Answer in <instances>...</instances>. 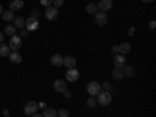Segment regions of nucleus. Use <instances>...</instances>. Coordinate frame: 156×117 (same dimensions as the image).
I'll return each mask as SVG.
<instances>
[{
  "instance_id": "1",
  "label": "nucleus",
  "mask_w": 156,
  "mask_h": 117,
  "mask_svg": "<svg viewBox=\"0 0 156 117\" xmlns=\"http://www.w3.org/2000/svg\"><path fill=\"white\" fill-rule=\"evenodd\" d=\"M111 100H112V97H111L109 90H100V92L97 94V101H98V105H101V106L111 105Z\"/></svg>"
},
{
  "instance_id": "2",
  "label": "nucleus",
  "mask_w": 156,
  "mask_h": 117,
  "mask_svg": "<svg viewBox=\"0 0 156 117\" xmlns=\"http://www.w3.org/2000/svg\"><path fill=\"white\" fill-rule=\"evenodd\" d=\"M86 90L89 92V95L95 97V95L100 92V90H101V84H100L98 81H89L87 86H86Z\"/></svg>"
},
{
  "instance_id": "3",
  "label": "nucleus",
  "mask_w": 156,
  "mask_h": 117,
  "mask_svg": "<svg viewBox=\"0 0 156 117\" xmlns=\"http://www.w3.org/2000/svg\"><path fill=\"white\" fill-rule=\"evenodd\" d=\"M23 27L27 28L28 31H34V30H37V27H39V20H37L36 17H28L27 20H25Z\"/></svg>"
},
{
  "instance_id": "4",
  "label": "nucleus",
  "mask_w": 156,
  "mask_h": 117,
  "mask_svg": "<svg viewBox=\"0 0 156 117\" xmlns=\"http://www.w3.org/2000/svg\"><path fill=\"white\" fill-rule=\"evenodd\" d=\"M9 48L11 50H19L20 48V45H22V37L20 36H16V34H12L11 36V39H9Z\"/></svg>"
},
{
  "instance_id": "5",
  "label": "nucleus",
  "mask_w": 156,
  "mask_h": 117,
  "mask_svg": "<svg viewBox=\"0 0 156 117\" xmlns=\"http://www.w3.org/2000/svg\"><path fill=\"white\" fill-rule=\"evenodd\" d=\"M95 23L98 25V27H105V25L108 23V16H106L105 11L95 12Z\"/></svg>"
},
{
  "instance_id": "6",
  "label": "nucleus",
  "mask_w": 156,
  "mask_h": 117,
  "mask_svg": "<svg viewBox=\"0 0 156 117\" xmlns=\"http://www.w3.org/2000/svg\"><path fill=\"white\" fill-rule=\"evenodd\" d=\"M45 17H47V20H55L56 17H58V8L56 6H47L45 8Z\"/></svg>"
},
{
  "instance_id": "7",
  "label": "nucleus",
  "mask_w": 156,
  "mask_h": 117,
  "mask_svg": "<svg viewBox=\"0 0 156 117\" xmlns=\"http://www.w3.org/2000/svg\"><path fill=\"white\" fill-rule=\"evenodd\" d=\"M80 78V72H78L75 67H69L66 72V80L67 81H76Z\"/></svg>"
},
{
  "instance_id": "8",
  "label": "nucleus",
  "mask_w": 156,
  "mask_h": 117,
  "mask_svg": "<svg viewBox=\"0 0 156 117\" xmlns=\"http://www.w3.org/2000/svg\"><path fill=\"white\" fill-rule=\"evenodd\" d=\"M23 112L27 114V115H34V114L37 112V103L28 101L27 105H25V108H23Z\"/></svg>"
},
{
  "instance_id": "9",
  "label": "nucleus",
  "mask_w": 156,
  "mask_h": 117,
  "mask_svg": "<svg viewBox=\"0 0 156 117\" xmlns=\"http://www.w3.org/2000/svg\"><path fill=\"white\" fill-rule=\"evenodd\" d=\"M112 64H114L115 67H123L125 64H126V58H125V55H122V53L114 55V58H112Z\"/></svg>"
},
{
  "instance_id": "10",
  "label": "nucleus",
  "mask_w": 156,
  "mask_h": 117,
  "mask_svg": "<svg viewBox=\"0 0 156 117\" xmlns=\"http://www.w3.org/2000/svg\"><path fill=\"white\" fill-rule=\"evenodd\" d=\"M98 9H101V11H108V9H111L112 8V0H100L98 2Z\"/></svg>"
},
{
  "instance_id": "11",
  "label": "nucleus",
  "mask_w": 156,
  "mask_h": 117,
  "mask_svg": "<svg viewBox=\"0 0 156 117\" xmlns=\"http://www.w3.org/2000/svg\"><path fill=\"white\" fill-rule=\"evenodd\" d=\"M9 61L11 62H14V64H19L20 61H22V55L19 53V51L17 50H12V51H9Z\"/></svg>"
},
{
  "instance_id": "12",
  "label": "nucleus",
  "mask_w": 156,
  "mask_h": 117,
  "mask_svg": "<svg viewBox=\"0 0 156 117\" xmlns=\"http://www.w3.org/2000/svg\"><path fill=\"white\" fill-rule=\"evenodd\" d=\"M53 89L56 90V92H62L64 89H67V84H66V81H64V80H55Z\"/></svg>"
},
{
  "instance_id": "13",
  "label": "nucleus",
  "mask_w": 156,
  "mask_h": 117,
  "mask_svg": "<svg viewBox=\"0 0 156 117\" xmlns=\"http://www.w3.org/2000/svg\"><path fill=\"white\" fill-rule=\"evenodd\" d=\"M122 72H123V76H128V78H131V76H134V73H136V69L133 67V66H125L122 67Z\"/></svg>"
},
{
  "instance_id": "14",
  "label": "nucleus",
  "mask_w": 156,
  "mask_h": 117,
  "mask_svg": "<svg viewBox=\"0 0 156 117\" xmlns=\"http://www.w3.org/2000/svg\"><path fill=\"white\" fill-rule=\"evenodd\" d=\"M23 8V0H12L9 3V9L11 11H19Z\"/></svg>"
},
{
  "instance_id": "15",
  "label": "nucleus",
  "mask_w": 156,
  "mask_h": 117,
  "mask_svg": "<svg viewBox=\"0 0 156 117\" xmlns=\"http://www.w3.org/2000/svg\"><path fill=\"white\" fill-rule=\"evenodd\" d=\"M50 64H51V66H56V67L62 66V56H61V55H51Z\"/></svg>"
},
{
  "instance_id": "16",
  "label": "nucleus",
  "mask_w": 156,
  "mask_h": 117,
  "mask_svg": "<svg viewBox=\"0 0 156 117\" xmlns=\"http://www.w3.org/2000/svg\"><path fill=\"white\" fill-rule=\"evenodd\" d=\"M62 64L66 67H75V64H76V59L73 58V56H66V58H62Z\"/></svg>"
},
{
  "instance_id": "17",
  "label": "nucleus",
  "mask_w": 156,
  "mask_h": 117,
  "mask_svg": "<svg viewBox=\"0 0 156 117\" xmlns=\"http://www.w3.org/2000/svg\"><path fill=\"white\" fill-rule=\"evenodd\" d=\"M2 19L5 20V22H12V19H14V11H11V9H8V11H3L2 12Z\"/></svg>"
},
{
  "instance_id": "18",
  "label": "nucleus",
  "mask_w": 156,
  "mask_h": 117,
  "mask_svg": "<svg viewBox=\"0 0 156 117\" xmlns=\"http://www.w3.org/2000/svg\"><path fill=\"white\" fill-rule=\"evenodd\" d=\"M119 51H120L122 55L129 53V51H131V44H129V42H122V44L119 45Z\"/></svg>"
},
{
  "instance_id": "19",
  "label": "nucleus",
  "mask_w": 156,
  "mask_h": 117,
  "mask_svg": "<svg viewBox=\"0 0 156 117\" xmlns=\"http://www.w3.org/2000/svg\"><path fill=\"white\" fill-rule=\"evenodd\" d=\"M16 30H17V28H16L14 25H12V23L9 22V23L6 25V27H5V31H3V33H5L6 36H12V34H16Z\"/></svg>"
},
{
  "instance_id": "20",
  "label": "nucleus",
  "mask_w": 156,
  "mask_h": 117,
  "mask_svg": "<svg viewBox=\"0 0 156 117\" xmlns=\"http://www.w3.org/2000/svg\"><path fill=\"white\" fill-rule=\"evenodd\" d=\"M12 25L17 28V30H20L23 25H25V20L22 19V17H17V16H14V19H12Z\"/></svg>"
},
{
  "instance_id": "21",
  "label": "nucleus",
  "mask_w": 156,
  "mask_h": 117,
  "mask_svg": "<svg viewBox=\"0 0 156 117\" xmlns=\"http://www.w3.org/2000/svg\"><path fill=\"white\" fill-rule=\"evenodd\" d=\"M9 51H11V48L8 44H3V42L0 44V56H8Z\"/></svg>"
},
{
  "instance_id": "22",
  "label": "nucleus",
  "mask_w": 156,
  "mask_h": 117,
  "mask_svg": "<svg viewBox=\"0 0 156 117\" xmlns=\"http://www.w3.org/2000/svg\"><path fill=\"white\" fill-rule=\"evenodd\" d=\"M112 78H114V80H122V78H123L122 67H114V70H112Z\"/></svg>"
},
{
  "instance_id": "23",
  "label": "nucleus",
  "mask_w": 156,
  "mask_h": 117,
  "mask_svg": "<svg viewBox=\"0 0 156 117\" xmlns=\"http://www.w3.org/2000/svg\"><path fill=\"white\" fill-rule=\"evenodd\" d=\"M44 117H56L58 115V112H56V109H53V108H44V114H42Z\"/></svg>"
},
{
  "instance_id": "24",
  "label": "nucleus",
  "mask_w": 156,
  "mask_h": 117,
  "mask_svg": "<svg viewBox=\"0 0 156 117\" xmlns=\"http://www.w3.org/2000/svg\"><path fill=\"white\" fill-rule=\"evenodd\" d=\"M97 9H98L97 3H89V5L86 6V12H87V14H95Z\"/></svg>"
},
{
  "instance_id": "25",
  "label": "nucleus",
  "mask_w": 156,
  "mask_h": 117,
  "mask_svg": "<svg viewBox=\"0 0 156 117\" xmlns=\"http://www.w3.org/2000/svg\"><path fill=\"white\" fill-rule=\"evenodd\" d=\"M86 105H87L89 108H95V106H97V100H95L92 95H90V97L86 100Z\"/></svg>"
},
{
  "instance_id": "26",
  "label": "nucleus",
  "mask_w": 156,
  "mask_h": 117,
  "mask_svg": "<svg viewBox=\"0 0 156 117\" xmlns=\"http://www.w3.org/2000/svg\"><path fill=\"white\" fill-rule=\"evenodd\" d=\"M56 112H58L59 117H67V115H69V111H67V109H59V111H56Z\"/></svg>"
},
{
  "instance_id": "27",
  "label": "nucleus",
  "mask_w": 156,
  "mask_h": 117,
  "mask_svg": "<svg viewBox=\"0 0 156 117\" xmlns=\"http://www.w3.org/2000/svg\"><path fill=\"white\" fill-rule=\"evenodd\" d=\"M51 5L56 6V8H59V6L64 5V0H53V2H51Z\"/></svg>"
},
{
  "instance_id": "28",
  "label": "nucleus",
  "mask_w": 156,
  "mask_h": 117,
  "mask_svg": "<svg viewBox=\"0 0 156 117\" xmlns=\"http://www.w3.org/2000/svg\"><path fill=\"white\" fill-rule=\"evenodd\" d=\"M101 87L105 89V90H112V86H111L108 81H105V83H103V84H101Z\"/></svg>"
},
{
  "instance_id": "29",
  "label": "nucleus",
  "mask_w": 156,
  "mask_h": 117,
  "mask_svg": "<svg viewBox=\"0 0 156 117\" xmlns=\"http://www.w3.org/2000/svg\"><path fill=\"white\" fill-rule=\"evenodd\" d=\"M39 2H41V5H44V6L47 8V6L51 5V2H53V0H39Z\"/></svg>"
},
{
  "instance_id": "30",
  "label": "nucleus",
  "mask_w": 156,
  "mask_h": 117,
  "mask_svg": "<svg viewBox=\"0 0 156 117\" xmlns=\"http://www.w3.org/2000/svg\"><path fill=\"white\" fill-rule=\"evenodd\" d=\"M111 53H112V55L120 53V51H119V45H112V47H111Z\"/></svg>"
},
{
  "instance_id": "31",
  "label": "nucleus",
  "mask_w": 156,
  "mask_h": 117,
  "mask_svg": "<svg viewBox=\"0 0 156 117\" xmlns=\"http://www.w3.org/2000/svg\"><path fill=\"white\" fill-rule=\"evenodd\" d=\"M28 33H30V31H28L27 28H25V30H22V28H20V37H27V36H28Z\"/></svg>"
},
{
  "instance_id": "32",
  "label": "nucleus",
  "mask_w": 156,
  "mask_h": 117,
  "mask_svg": "<svg viewBox=\"0 0 156 117\" xmlns=\"http://www.w3.org/2000/svg\"><path fill=\"white\" fill-rule=\"evenodd\" d=\"M62 95L66 97V98H69V97H70L72 94H70V90H67V89H64V90H62Z\"/></svg>"
},
{
  "instance_id": "33",
  "label": "nucleus",
  "mask_w": 156,
  "mask_h": 117,
  "mask_svg": "<svg viewBox=\"0 0 156 117\" xmlns=\"http://www.w3.org/2000/svg\"><path fill=\"white\" fill-rule=\"evenodd\" d=\"M37 16H39V9H36V8L31 9V17H37Z\"/></svg>"
},
{
  "instance_id": "34",
  "label": "nucleus",
  "mask_w": 156,
  "mask_h": 117,
  "mask_svg": "<svg viewBox=\"0 0 156 117\" xmlns=\"http://www.w3.org/2000/svg\"><path fill=\"white\" fill-rule=\"evenodd\" d=\"M148 27H150V30H154V28H156V22H154V20H150V22H148Z\"/></svg>"
},
{
  "instance_id": "35",
  "label": "nucleus",
  "mask_w": 156,
  "mask_h": 117,
  "mask_svg": "<svg viewBox=\"0 0 156 117\" xmlns=\"http://www.w3.org/2000/svg\"><path fill=\"white\" fill-rule=\"evenodd\" d=\"M134 31H136V28H134V27H129V28H128V36H133V34H134Z\"/></svg>"
},
{
  "instance_id": "36",
  "label": "nucleus",
  "mask_w": 156,
  "mask_h": 117,
  "mask_svg": "<svg viewBox=\"0 0 156 117\" xmlns=\"http://www.w3.org/2000/svg\"><path fill=\"white\" fill-rule=\"evenodd\" d=\"M37 108H41V109L47 108V103H44V101H41V103H37Z\"/></svg>"
},
{
  "instance_id": "37",
  "label": "nucleus",
  "mask_w": 156,
  "mask_h": 117,
  "mask_svg": "<svg viewBox=\"0 0 156 117\" xmlns=\"http://www.w3.org/2000/svg\"><path fill=\"white\" fill-rule=\"evenodd\" d=\"M3 37H5V33H3V31H0V44L3 42Z\"/></svg>"
},
{
  "instance_id": "38",
  "label": "nucleus",
  "mask_w": 156,
  "mask_h": 117,
  "mask_svg": "<svg viewBox=\"0 0 156 117\" xmlns=\"http://www.w3.org/2000/svg\"><path fill=\"white\" fill-rule=\"evenodd\" d=\"M3 12V6H2V3H0V14Z\"/></svg>"
},
{
  "instance_id": "39",
  "label": "nucleus",
  "mask_w": 156,
  "mask_h": 117,
  "mask_svg": "<svg viewBox=\"0 0 156 117\" xmlns=\"http://www.w3.org/2000/svg\"><path fill=\"white\" fill-rule=\"evenodd\" d=\"M142 2H145V3H151L153 0H142Z\"/></svg>"
}]
</instances>
